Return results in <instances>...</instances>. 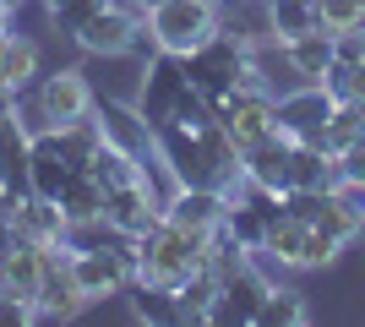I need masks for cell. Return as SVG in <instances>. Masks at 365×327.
Listing matches in <instances>:
<instances>
[{"instance_id": "d6a6232c", "label": "cell", "mask_w": 365, "mask_h": 327, "mask_svg": "<svg viewBox=\"0 0 365 327\" xmlns=\"http://www.w3.org/2000/svg\"><path fill=\"white\" fill-rule=\"evenodd\" d=\"M333 197L344 202V213H349L354 224H360V234H365V180H338Z\"/></svg>"}, {"instance_id": "4fadbf2b", "label": "cell", "mask_w": 365, "mask_h": 327, "mask_svg": "<svg viewBox=\"0 0 365 327\" xmlns=\"http://www.w3.org/2000/svg\"><path fill=\"white\" fill-rule=\"evenodd\" d=\"M137 22H142V16H131L125 6L104 0V6H98V11H93L88 22L71 33V38L88 49V55H109V61H115V55H125V49H131V33H137Z\"/></svg>"}, {"instance_id": "4dcf8cb0", "label": "cell", "mask_w": 365, "mask_h": 327, "mask_svg": "<svg viewBox=\"0 0 365 327\" xmlns=\"http://www.w3.org/2000/svg\"><path fill=\"white\" fill-rule=\"evenodd\" d=\"M333 61L365 66V22H354V28H338V33H333Z\"/></svg>"}, {"instance_id": "1f68e13d", "label": "cell", "mask_w": 365, "mask_h": 327, "mask_svg": "<svg viewBox=\"0 0 365 327\" xmlns=\"http://www.w3.org/2000/svg\"><path fill=\"white\" fill-rule=\"evenodd\" d=\"M98 6H104V0H61L49 16H55V28H61V33H76L93 11H98Z\"/></svg>"}, {"instance_id": "52a82bcc", "label": "cell", "mask_w": 365, "mask_h": 327, "mask_svg": "<svg viewBox=\"0 0 365 327\" xmlns=\"http://www.w3.org/2000/svg\"><path fill=\"white\" fill-rule=\"evenodd\" d=\"M327 115H333V98L322 93V82H300L289 93H278V131L289 142L327 147Z\"/></svg>"}, {"instance_id": "277c9868", "label": "cell", "mask_w": 365, "mask_h": 327, "mask_svg": "<svg viewBox=\"0 0 365 327\" xmlns=\"http://www.w3.org/2000/svg\"><path fill=\"white\" fill-rule=\"evenodd\" d=\"M148 28L169 55H191L218 33V0H164L158 11H148Z\"/></svg>"}, {"instance_id": "7402d4cb", "label": "cell", "mask_w": 365, "mask_h": 327, "mask_svg": "<svg viewBox=\"0 0 365 327\" xmlns=\"http://www.w3.org/2000/svg\"><path fill=\"white\" fill-rule=\"evenodd\" d=\"M104 197H109V186L93 170H71V180H66V191H61L66 224H93V218H104Z\"/></svg>"}, {"instance_id": "f1b7e54d", "label": "cell", "mask_w": 365, "mask_h": 327, "mask_svg": "<svg viewBox=\"0 0 365 327\" xmlns=\"http://www.w3.org/2000/svg\"><path fill=\"white\" fill-rule=\"evenodd\" d=\"M61 142H66V153H71V164H76V170H88V164H93V153L104 147V131H98V120H93V115H82V120L61 125Z\"/></svg>"}, {"instance_id": "9c48e42d", "label": "cell", "mask_w": 365, "mask_h": 327, "mask_svg": "<svg viewBox=\"0 0 365 327\" xmlns=\"http://www.w3.org/2000/svg\"><path fill=\"white\" fill-rule=\"evenodd\" d=\"M185 93V61L180 55H158V61L148 66V77H142V93H137V109H142V120L158 131V125L175 120V104H180Z\"/></svg>"}, {"instance_id": "603a6c76", "label": "cell", "mask_w": 365, "mask_h": 327, "mask_svg": "<svg viewBox=\"0 0 365 327\" xmlns=\"http://www.w3.org/2000/svg\"><path fill=\"white\" fill-rule=\"evenodd\" d=\"M267 22H273V44H289L300 33L322 28L317 22V0H267Z\"/></svg>"}, {"instance_id": "7c38bea8", "label": "cell", "mask_w": 365, "mask_h": 327, "mask_svg": "<svg viewBox=\"0 0 365 327\" xmlns=\"http://www.w3.org/2000/svg\"><path fill=\"white\" fill-rule=\"evenodd\" d=\"M229 213V191L218 186H175L164 202V218L180 224V229H197V234H213Z\"/></svg>"}, {"instance_id": "5b68a950", "label": "cell", "mask_w": 365, "mask_h": 327, "mask_svg": "<svg viewBox=\"0 0 365 327\" xmlns=\"http://www.w3.org/2000/svg\"><path fill=\"white\" fill-rule=\"evenodd\" d=\"M267 289H273V279L262 273V256H251V267L218 279V295H213L207 322H218V327H257V311H262V300H267Z\"/></svg>"}, {"instance_id": "2e32d148", "label": "cell", "mask_w": 365, "mask_h": 327, "mask_svg": "<svg viewBox=\"0 0 365 327\" xmlns=\"http://www.w3.org/2000/svg\"><path fill=\"white\" fill-rule=\"evenodd\" d=\"M11 224L22 240H33V246H66V213L55 197H38V191H28V197H16L11 202Z\"/></svg>"}, {"instance_id": "5bb4252c", "label": "cell", "mask_w": 365, "mask_h": 327, "mask_svg": "<svg viewBox=\"0 0 365 327\" xmlns=\"http://www.w3.org/2000/svg\"><path fill=\"white\" fill-rule=\"evenodd\" d=\"M71 153H66V142H61V131L49 125V131H33V153H28V186L38 191V197H55L61 202V191H66V180H71Z\"/></svg>"}, {"instance_id": "44dd1931", "label": "cell", "mask_w": 365, "mask_h": 327, "mask_svg": "<svg viewBox=\"0 0 365 327\" xmlns=\"http://www.w3.org/2000/svg\"><path fill=\"white\" fill-rule=\"evenodd\" d=\"M125 300H131V316L153 327H175L180 322V300L169 284H153V279H131L125 284Z\"/></svg>"}, {"instance_id": "6da1fadb", "label": "cell", "mask_w": 365, "mask_h": 327, "mask_svg": "<svg viewBox=\"0 0 365 327\" xmlns=\"http://www.w3.org/2000/svg\"><path fill=\"white\" fill-rule=\"evenodd\" d=\"M180 61H185V82H191L197 93H207L213 104H224L235 88H267L257 49L245 44V38H235V33H224V28H218L207 44H197L191 55H180Z\"/></svg>"}, {"instance_id": "484cf974", "label": "cell", "mask_w": 365, "mask_h": 327, "mask_svg": "<svg viewBox=\"0 0 365 327\" xmlns=\"http://www.w3.org/2000/svg\"><path fill=\"white\" fill-rule=\"evenodd\" d=\"M213 295H218V273H213V267H197L191 279H180V289H175V300H180V322H207Z\"/></svg>"}, {"instance_id": "ac0fdd59", "label": "cell", "mask_w": 365, "mask_h": 327, "mask_svg": "<svg viewBox=\"0 0 365 327\" xmlns=\"http://www.w3.org/2000/svg\"><path fill=\"white\" fill-rule=\"evenodd\" d=\"M245 164V180H257L267 191H289V137L278 131V137H262L257 147H245L240 153Z\"/></svg>"}, {"instance_id": "3957f363", "label": "cell", "mask_w": 365, "mask_h": 327, "mask_svg": "<svg viewBox=\"0 0 365 327\" xmlns=\"http://www.w3.org/2000/svg\"><path fill=\"white\" fill-rule=\"evenodd\" d=\"M16 115H22L28 131H49V125L61 131V125L93 115V88L76 66H61V71L33 82V93H16Z\"/></svg>"}, {"instance_id": "d590c367", "label": "cell", "mask_w": 365, "mask_h": 327, "mask_svg": "<svg viewBox=\"0 0 365 327\" xmlns=\"http://www.w3.org/2000/svg\"><path fill=\"white\" fill-rule=\"evenodd\" d=\"M33 322V306L16 295H0V327H28Z\"/></svg>"}, {"instance_id": "ffe728a7", "label": "cell", "mask_w": 365, "mask_h": 327, "mask_svg": "<svg viewBox=\"0 0 365 327\" xmlns=\"http://www.w3.org/2000/svg\"><path fill=\"white\" fill-rule=\"evenodd\" d=\"M278 49H284V66L300 82H322V71L333 66V33L327 28H311L300 38H289V44H278Z\"/></svg>"}, {"instance_id": "ba28073f", "label": "cell", "mask_w": 365, "mask_h": 327, "mask_svg": "<svg viewBox=\"0 0 365 327\" xmlns=\"http://www.w3.org/2000/svg\"><path fill=\"white\" fill-rule=\"evenodd\" d=\"M82 306H88V295L71 279V246H49L44 284H38V300H33V322H71Z\"/></svg>"}, {"instance_id": "f546056e", "label": "cell", "mask_w": 365, "mask_h": 327, "mask_svg": "<svg viewBox=\"0 0 365 327\" xmlns=\"http://www.w3.org/2000/svg\"><path fill=\"white\" fill-rule=\"evenodd\" d=\"M311 224H317V229H327V234H338L344 246H349V240H360V224L344 213V202H338L333 191H322V202H317V213H311Z\"/></svg>"}, {"instance_id": "83f0119b", "label": "cell", "mask_w": 365, "mask_h": 327, "mask_svg": "<svg viewBox=\"0 0 365 327\" xmlns=\"http://www.w3.org/2000/svg\"><path fill=\"white\" fill-rule=\"evenodd\" d=\"M360 137H365V104H333V115H327V153L338 158Z\"/></svg>"}, {"instance_id": "d4e9b609", "label": "cell", "mask_w": 365, "mask_h": 327, "mask_svg": "<svg viewBox=\"0 0 365 327\" xmlns=\"http://www.w3.org/2000/svg\"><path fill=\"white\" fill-rule=\"evenodd\" d=\"M224 229L240 240L245 251H262L267 246V229H273V218L262 213V207H251V202H240V197H229V213H224Z\"/></svg>"}, {"instance_id": "8992f818", "label": "cell", "mask_w": 365, "mask_h": 327, "mask_svg": "<svg viewBox=\"0 0 365 327\" xmlns=\"http://www.w3.org/2000/svg\"><path fill=\"white\" fill-rule=\"evenodd\" d=\"M218 125L245 147H257L262 137H278V98L267 88H235V93L218 104Z\"/></svg>"}, {"instance_id": "8d00e7d4", "label": "cell", "mask_w": 365, "mask_h": 327, "mask_svg": "<svg viewBox=\"0 0 365 327\" xmlns=\"http://www.w3.org/2000/svg\"><path fill=\"white\" fill-rule=\"evenodd\" d=\"M55 6H61V0H44V11H55Z\"/></svg>"}, {"instance_id": "e0dca14e", "label": "cell", "mask_w": 365, "mask_h": 327, "mask_svg": "<svg viewBox=\"0 0 365 327\" xmlns=\"http://www.w3.org/2000/svg\"><path fill=\"white\" fill-rule=\"evenodd\" d=\"M262 256H267V262H278V267H294V273H311V224H305V218H294V213L273 218Z\"/></svg>"}, {"instance_id": "cb8c5ba5", "label": "cell", "mask_w": 365, "mask_h": 327, "mask_svg": "<svg viewBox=\"0 0 365 327\" xmlns=\"http://www.w3.org/2000/svg\"><path fill=\"white\" fill-rule=\"evenodd\" d=\"M305 322H311V306L300 300V289L273 284L267 300H262V311H257V327H305Z\"/></svg>"}, {"instance_id": "7a4b0ae2", "label": "cell", "mask_w": 365, "mask_h": 327, "mask_svg": "<svg viewBox=\"0 0 365 327\" xmlns=\"http://www.w3.org/2000/svg\"><path fill=\"white\" fill-rule=\"evenodd\" d=\"M131 246H137V279L169 284V289H180V279H191L197 267H207V234L180 229V224H169V218H158Z\"/></svg>"}, {"instance_id": "8fae6325", "label": "cell", "mask_w": 365, "mask_h": 327, "mask_svg": "<svg viewBox=\"0 0 365 327\" xmlns=\"http://www.w3.org/2000/svg\"><path fill=\"white\" fill-rule=\"evenodd\" d=\"M93 120L104 131L109 147H120L131 158H148L153 153V125L142 120L137 104H120V98H93Z\"/></svg>"}, {"instance_id": "836d02e7", "label": "cell", "mask_w": 365, "mask_h": 327, "mask_svg": "<svg viewBox=\"0 0 365 327\" xmlns=\"http://www.w3.org/2000/svg\"><path fill=\"white\" fill-rule=\"evenodd\" d=\"M125 55H131V61H142V66H153L158 55H164V44H158V33L148 28V16L137 22V33H131V49H125Z\"/></svg>"}, {"instance_id": "d6986e66", "label": "cell", "mask_w": 365, "mask_h": 327, "mask_svg": "<svg viewBox=\"0 0 365 327\" xmlns=\"http://www.w3.org/2000/svg\"><path fill=\"white\" fill-rule=\"evenodd\" d=\"M338 186V158L311 142H289V191H333Z\"/></svg>"}, {"instance_id": "30bf717a", "label": "cell", "mask_w": 365, "mask_h": 327, "mask_svg": "<svg viewBox=\"0 0 365 327\" xmlns=\"http://www.w3.org/2000/svg\"><path fill=\"white\" fill-rule=\"evenodd\" d=\"M158 218H164V202L153 197L148 175H142V180H125V186H115L104 197V224H109V229H120V234H131V240L148 234Z\"/></svg>"}, {"instance_id": "9a60e30c", "label": "cell", "mask_w": 365, "mask_h": 327, "mask_svg": "<svg viewBox=\"0 0 365 327\" xmlns=\"http://www.w3.org/2000/svg\"><path fill=\"white\" fill-rule=\"evenodd\" d=\"M44 251L49 246H33L16 234L11 246L0 251V295H16V300H38V284H44Z\"/></svg>"}, {"instance_id": "4316f807", "label": "cell", "mask_w": 365, "mask_h": 327, "mask_svg": "<svg viewBox=\"0 0 365 327\" xmlns=\"http://www.w3.org/2000/svg\"><path fill=\"white\" fill-rule=\"evenodd\" d=\"M322 93L333 98V104H365V66L333 61L322 71Z\"/></svg>"}, {"instance_id": "e575fe53", "label": "cell", "mask_w": 365, "mask_h": 327, "mask_svg": "<svg viewBox=\"0 0 365 327\" xmlns=\"http://www.w3.org/2000/svg\"><path fill=\"white\" fill-rule=\"evenodd\" d=\"M338 180H365V137L338 153Z\"/></svg>"}, {"instance_id": "74e56055", "label": "cell", "mask_w": 365, "mask_h": 327, "mask_svg": "<svg viewBox=\"0 0 365 327\" xmlns=\"http://www.w3.org/2000/svg\"><path fill=\"white\" fill-rule=\"evenodd\" d=\"M11 6H22V0H11Z\"/></svg>"}]
</instances>
